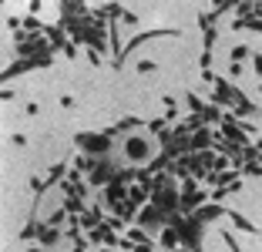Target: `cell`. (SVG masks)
<instances>
[{"mask_svg":"<svg viewBox=\"0 0 262 252\" xmlns=\"http://www.w3.org/2000/svg\"><path fill=\"white\" fill-rule=\"evenodd\" d=\"M78 145L84 148V152H98L101 155V152H108V145L111 142H108V135H81Z\"/></svg>","mask_w":262,"mask_h":252,"instance_id":"1","label":"cell"},{"mask_svg":"<svg viewBox=\"0 0 262 252\" xmlns=\"http://www.w3.org/2000/svg\"><path fill=\"white\" fill-rule=\"evenodd\" d=\"M125 155L131 158V162L148 158V138H128V142H125Z\"/></svg>","mask_w":262,"mask_h":252,"instance_id":"2","label":"cell"},{"mask_svg":"<svg viewBox=\"0 0 262 252\" xmlns=\"http://www.w3.org/2000/svg\"><path fill=\"white\" fill-rule=\"evenodd\" d=\"M175 202H178V192H175V188H155V208H171L175 205Z\"/></svg>","mask_w":262,"mask_h":252,"instance_id":"3","label":"cell"},{"mask_svg":"<svg viewBox=\"0 0 262 252\" xmlns=\"http://www.w3.org/2000/svg\"><path fill=\"white\" fill-rule=\"evenodd\" d=\"M114 175V172H111V165H98V168H94V172H91V182H94V185H101V182H108V178H111Z\"/></svg>","mask_w":262,"mask_h":252,"instance_id":"4","label":"cell"},{"mask_svg":"<svg viewBox=\"0 0 262 252\" xmlns=\"http://www.w3.org/2000/svg\"><path fill=\"white\" fill-rule=\"evenodd\" d=\"M158 215H161V208H155V205H148L145 212H141V225H158Z\"/></svg>","mask_w":262,"mask_h":252,"instance_id":"5","label":"cell"},{"mask_svg":"<svg viewBox=\"0 0 262 252\" xmlns=\"http://www.w3.org/2000/svg\"><path fill=\"white\" fill-rule=\"evenodd\" d=\"M161 245L175 249V245H178V229H165V232H161Z\"/></svg>","mask_w":262,"mask_h":252,"instance_id":"6","label":"cell"},{"mask_svg":"<svg viewBox=\"0 0 262 252\" xmlns=\"http://www.w3.org/2000/svg\"><path fill=\"white\" fill-rule=\"evenodd\" d=\"M215 215H218V208H215V205L198 208V212H195V222H208V219H215Z\"/></svg>","mask_w":262,"mask_h":252,"instance_id":"7","label":"cell"},{"mask_svg":"<svg viewBox=\"0 0 262 252\" xmlns=\"http://www.w3.org/2000/svg\"><path fill=\"white\" fill-rule=\"evenodd\" d=\"M37 239L44 242V245H54V242H57V232L51 229V225H44V229H41V235H37Z\"/></svg>","mask_w":262,"mask_h":252,"instance_id":"8","label":"cell"},{"mask_svg":"<svg viewBox=\"0 0 262 252\" xmlns=\"http://www.w3.org/2000/svg\"><path fill=\"white\" fill-rule=\"evenodd\" d=\"M98 222H101V212L94 208V212H84V219H81V225H88V229H91V225H98Z\"/></svg>","mask_w":262,"mask_h":252,"instance_id":"9","label":"cell"},{"mask_svg":"<svg viewBox=\"0 0 262 252\" xmlns=\"http://www.w3.org/2000/svg\"><path fill=\"white\" fill-rule=\"evenodd\" d=\"M228 215H232V222H235L239 229H249V232H255V225H252V222H245V219L239 215V212H228Z\"/></svg>","mask_w":262,"mask_h":252,"instance_id":"10","label":"cell"},{"mask_svg":"<svg viewBox=\"0 0 262 252\" xmlns=\"http://www.w3.org/2000/svg\"><path fill=\"white\" fill-rule=\"evenodd\" d=\"M245 57H249V47H232V61H235V64H239V61H245Z\"/></svg>","mask_w":262,"mask_h":252,"instance_id":"11","label":"cell"},{"mask_svg":"<svg viewBox=\"0 0 262 252\" xmlns=\"http://www.w3.org/2000/svg\"><path fill=\"white\" fill-rule=\"evenodd\" d=\"M222 239L228 242V249H232V252H242V249H239V242H235V235H232V232H222Z\"/></svg>","mask_w":262,"mask_h":252,"instance_id":"12","label":"cell"},{"mask_svg":"<svg viewBox=\"0 0 262 252\" xmlns=\"http://www.w3.org/2000/svg\"><path fill=\"white\" fill-rule=\"evenodd\" d=\"M138 71H141V74H151V71H155V64H151V61H141V64H138Z\"/></svg>","mask_w":262,"mask_h":252,"instance_id":"13","label":"cell"},{"mask_svg":"<svg viewBox=\"0 0 262 252\" xmlns=\"http://www.w3.org/2000/svg\"><path fill=\"white\" fill-rule=\"evenodd\" d=\"M245 27H249V31H259V34H262V17H255V21H249Z\"/></svg>","mask_w":262,"mask_h":252,"instance_id":"14","label":"cell"},{"mask_svg":"<svg viewBox=\"0 0 262 252\" xmlns=\"http://www.w3.org/2000/svg\"><path fill=\"white\" fill-rule=\"evenodd\" d=\"M135 252H151V242H141V245H138Z\"/></svg>","mask_w":262,"mask_h":252,"instance_id":"15","label":"cell"},{"mask_svg":"<svg viewBox=\"0 0 262 252\" xmlns=\"http://www.w3.org/2000/svg\"><path fill=\"white\" fill-rule=\"evenodd\" d=\"M255 71L262 74V54H255Z\"/></svg>","mask_w":262,"mask_h":252,"instance_id":"16","label":"cell"},{"mask_svg":"<svg viewBox=\"0 0 262 252\" xmlns=\"http://www.w3.org/2000/svg\"><path fill=\"white\" fill-rule=\"evenodd\" d=\"M27 252H41V249H27Z\"/></svg>","mask_w":262,"mask_h":252,"instance_id":"17","label":"cell"}]
</instances>
